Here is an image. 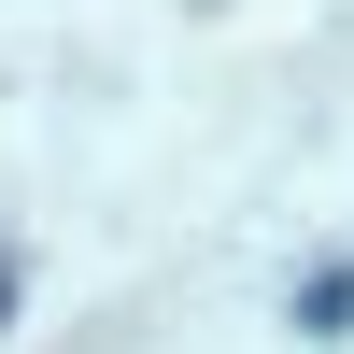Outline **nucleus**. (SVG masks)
Segmentation results:
<instances>
[{
  "mask_svg": "<svg viewBox=\"0 0 354 354\" xmlns=\"http://www.w3.org/2000/svg\"><path fill=\"white\" fill-rule=\"evenodd\" d=\"M15 283H28V255H15V241H0V312H15Z\"/></svg>",
  "mask_w": 354,
  "mask_h": 354,
  "instance_id": "obj_2",
  "label": "nucleus"
},
{
  "mask_svg": "<svg viewBox=\"0 0 354 354\" xmlns=\"http://www.w3.org/2000/svg\"><path fill=\"white\" fill-rule=\"evenodd\" d=\"M298 326H312V340H340V326H354V270H326V283H312V298H298Z\"/></svg>",
  "mask_w": 354,
  "mask_h": 354,
  "instance_id": "obj_1",
  "label": "nucleus"
}]
</instances>
